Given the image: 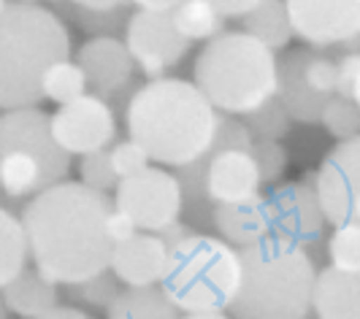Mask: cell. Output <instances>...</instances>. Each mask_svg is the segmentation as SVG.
<instances>
[{
    "label": "cell",
    "instance_id": "cell-1",
    "mask_svg": "<svg viewBox=\"0 0 360 319\" xmlns=\"http://www.w3.org/2000/svg\"><path fill=\"white\" fill-rule=\"evenodd\" d=\"M111 200L82 181H63L22 209L30 263L49 282L79 284L106 273L114 241L108 235Z\"/></svg>",
    "mask_w": 360,
    "mask_h": 319
},
{
    "label": "cell",
    "instance_id": "cell-2",
    "mask_svg": "<svg viewBox=\"0 0 360 319\" xmlns=\"http://www.w3.org/2000/svg\"><path fill=\"white\" fill-rule=\"evenodd\" d=\"M127 138L144 146L149 160L187 168L214 146L219 111L184 79H155L133 92L125 111Z\"/></svg>",
    "mask_w": 360,
    "mask_h": 319
},
{
    "label": "cell",
    "instance_id": "cell-3",
    "mask_svg": "<svg viewBox=\"0 0 360 319\" xmlns=\"http://www.w3.org/2000/svg\"><path fill=\"white\" fill-rule=\"evenodd\" d=\"M68 54L71 38L54 11L8 3L0 11V108L36 106L46 71Z\"/></svg>",
    "mask_w": 360,
    "mask_h": 319
},
{
    "label": "cell",
    "instance_id": "cell-4",
    "mask_svg": "<svg viewBox=\"0 0 360 319\" xmlns=\"http://www.w3.org/2000/svg\"><path fill=\"white\" fill-rule=\"evenodd\" d=\"M317 284V266L304 247L282 238H266L241 249V287L233 319H307Z\"/></svg>",
    "mask_w": 360,
    "mask_h": 319
},
{
    "label": "cell",
    "instance_id": "cell-5",
    "mask_svg": "<svg viewBox=\"0 0 360 319\" xmlns=\"http://www.w3.org/2000/svg\"><path fill=\"white\" fill-rule=\"evenodd\" d=\"M193 76L217 111L250 117L276 98L279 60L250 33H222L200 49Z\"/></svg>",
    "mask_w": 360,
    "mask_h": 319
},
{
    "label": "cell",
    "instance_id": "cell-6",
    "mask_svg": "<svg viewBox=\"0 0 360 319\" xmlns=\"http://www.w3.org/2000/svg\"><path fill=\"white\" fill-rule=\"evenodd\" d=\"M160 287L181 314L228 311L241 287V252L219 235L193 233L171 249Z\"/></svg>",
    "mask_w": 360,
    "mask_h": 319
},
{
    "label": "cell",
    "instance_id": "cell-7",
    "mask_svg": "<svg viewBox=\"0 0 360 319\" xmlns=\"http://www.w3.org/2000/svg\"><path fill=\"white\" fill-rule=\"evenodd\" d=\"M71 155L54 141L52 117L38 106L0 114V190L36 197L68 181Z\"/></svg>",
    "mask_w": 360,
    "mask_h": 319
},
{
    "label": "cell",
    "instance_id": "cell-8",
    "mask_svg": "<svg viewBox=\"0 0 360 319\" xmlns=\"http://www.w3.org/2000/svg\"><path fill=\"white\" fill-rule=\"evenodd\" d=\"M336 95V60L320 49H290L279 60L276 100L290 119L320 122L325 106Z\"/></svg>",
    "mask_w": 360,
    "mask_h": 319
},
{
    "label": "cell",
    "instance_id": "cell-9",
    "mask_svg": "<svg viewBox=\"0 0 360 319\" xmlns=\"http://www.w3.org/2000/svg\"><path fill=\"white\" fill-rule=\"evenodd\" d=\"M114 209L125 214L139 233L165 230L179 222L184 211L179 178L152 165L136 176L120 178L114 190Z\"/></svg>",
    "mask_w": 360,
    "mask_h": 319
},
{
    "label": "cell",
    "instance_id": "cell-10",
    "mask_svg": "<svg viewBox=\"0 0 360 319\" xmlns=\"http://www.w3.org/2000/svg\"><path fill=\"white\" fill-rule=\"evenodd\" d=\"M271 233L290 244H298L309 252L325 235V211L317 197V174H309L307 181H288L276 187L269 197Z\"/></svg>",
    "mask_w": 360,
    "mask_h": 319
},
{
    "label": "cell",
    "instance_id": "cell-11",
    "mask_svg": "<svg viewBox=\"0 0 360 319\" xmlns=\"http://www.w3.org/2000/svg\"><path fill=\"white\" fill-rule=\"evenodd\" d=\"M292 36L311 49L360 38V0H285Z\"/></svg>",
    "mask_w": 360,
    "mask_h": 319
},
{
    "label": "cell",
    "instance_id": "cell-12",
    "mask_svg": "<svg viewBox=\"0 0 360 319\" xmlns=\"http://www.w3.org/2000/svg\"><path fill=\"white\" fill-rule=\"evenodd\" d=\"M317 197L330 225L360 222V136L328 152L317 171Z\"/></svg>",
    "mask_w": 360,
    "mask_h": 319
},
{
    "label": "cell",
    "instance_id": "cell-13",
    "mask_svg": "<svg viewBox=\"0 0 360 319\" xmlns=\"http://www.w3.org/2000/svg\"><path fill=\"white\" fill-rule=\"evenodd\" d=\"M52 136L68 155L103 152L117 138V119L108 100L98 95H82L79 100L60 106L52 114Z\"/></svg>",
    "mask_w": 360,
    "mask_h": 319
},
{
    "label": "cell",
    "instance_id": "cell-14",
    "mask_svg": "<svg viewBox=\"0 0 360 319\" xmlns=\"http://www.w3.org/2000/svg\"><path fill=\"white\" fill-rule=\"evenodd\" d=\"M125 46L136 68H141L149 82L162 79L165 68L176 65L187 54L190 41L179 36L174 27L171 14H155V11H136L127 19Z\"/></svg>",
    "mask_w": 360,
    "mask_h": 319
},
{
    "label": "cell",
    "instance_id": "cell-15",
    "mask_svg": "<svg viewBox=\"0 0 360 319\" xmlns=\"http://www.w3.org/2000/svg\"><path fill=\"white\" fill-rule=\"evenodd\" d=\"M76 63L87 76L92 95H98L103 100L108 95L122 92L133 82V71H136V63L127 52L125 41H117L111 36L90 38L79 49Z\"/></svg>",
    "mask_w": 360,
    "mask_h": 319
},
{
    "label": "cell",
    "instance_id": "cell-16",
    "mask_svg": "<svg viewBox=\"0 0 360 319\" xmlns=\"http://www.w3.org/2000/svg\"><path fill=\"white\" fill-rule=\"evenodd\" d=\"M171 249L158 233H136L122 244H114L111 273L125 287H155L162 282Z\"/></svg>",
    "mask_w": 360,
    "mask_h": 319
},
{
    "label": "cell",
    "instance_id": "cell-17",
    "mask_svg": "<svg viewBox=\"0 0 360 319\" xmlns=\"http://www.w3.org/2000/svg\"><path fill=\"white\" fill-rule=\"evenodd\" d=\"M212 228L219 233L222 241L231 247L241 249L257 247L260 241L271 238V211L269 200L263 195H255L244 203L231 206H214L212 211Z\"/></svg>",
    "mask_w": 360,
    "mask_h": 319
},
{
    "label": "cell",
    "instance_id": "cell-18",
    "mask_svg": "<svg viewBox=\"0 0 360 319\" xmlns=\"http://www.w3.org/2000/svg\"><path fill=\"white\" fill-rule=\"evenodd\" d=\"M311 311L317 319H360V273L317 271Z\"/></svg>",
    "mask_w": 360,
    "mask_h": 319
},
{
    "label": "cell",
    "instance_id": "cell-19",
    "mask_svg": "<svg viewBox=\"0 0 360 319\" xmlns=\"http://www.w3.org/2000/svg\"><path fill=\"white\" fill-rule=\"evenodd\" d=\"M0 298L8 314H17L22 319H38L49 314L54 306H60V289L46 276H41L36 268H25L14 282L0 289Z\"/></svg>",
    "mask_w": 360,
    "mask_h": 319
},
{
    "label": "cell",
    "instance_id": "cell-20",
    "mask_svg": "<svg viewBox=\"0 0 360 319\" xmlns=\"http://www.w3.org/2000/svg\"><path fill=\"white\" fill-rule=\"evenodd\" d=\"M106 319H181V311L162 292L160 284L125 287L108 306Z\"/></svg>",
    "mask_w": 360,
    "mask_h": 319
},
{
    "label": "cell",
    "instance_id": "cell-21",
    "mask_svg": "<svg viewBox=\"0 0 360 319\" xmlns=\"http://www.w3.org/2000/svg\"><path fill=\"white\" fill-rule=\"evenodd\" d=\"M244 33L263 41L274 52L290 46V41L295 36H292V27H290L285 0H260V6L244 17Z\"/></svg>",
    "mask_w": 360,
    "mask_h": 319
},
{
    "label": "cell",
    "instance_id": "cell-22",
    "mask_svg": "<svg viewBox=\"0 0 360 319\" xmlns=\"http://www.w3.org/2000/svg\"><path fill=\"white\" fill-rule=\"evenodd\" d=\"M30 263V249L22 219L0 209V289L11 284Z\"/></svg>",
    "mask_w": 360,
    "mask_h": 319
},
{
    "label": "cell",
    "instance_id": "cell-23",
    "mask_svg": "<svg viewBox=\"0 0 360 319\" xmlns=\"http://www.w3.org/2000/svg\"><path fill=\"white\" fill-rule=\"evenodd\" d=\"M171 19L184 41H212L222 36V22H225V17L206 0H181L171 11Z\"/></svg>",
    "mask_w": 360,
    "mask_h": 319
},
{
    "label": "cell",
    "instance_id": "cell-24",
    "mask_svg": "<svg viewBox=\"0 0 360 319\" xmlns=\"http://www.w3.org/2000/svg\"><path fill=\"white\" fill-rule=\"evenodd\" d=\"M87 76L79 68V63L73 60H60L54 63L52 68L46 71L44 82H41V92L46 100H52L57 106H65V103H73L79 100L82 95H87Z\"/></svg>",
    "mask_w": 360,
    "mask_h": 319
},
{
    "label": "cell",
    "instance_id": "cell-25",
    "mask_svg": "<svg viewBox=\"0 0 360 319\" xmlns=\"http://www.w3.org/2000/svg\"><path fill=\"white\" fill-rule=\"evenodd\" d=\"M328 260L336 271L360 273V222L333 225L328 238Z\"/></svg>",
    "mask_w": 360,
    "mask_h": 319
},
{
    "label": "cell",
    "instance_id": "cell-26",
    "mask_svg": "<svg viewBox=\"0 0 360 319\" xmlns=\"http://www.w3.org/2000/svg\"><path fill=\"white\" fill-rule=\"evenodd\" d=\"M320 122L325 124V130L339 138V141H349L360 136V108L355 106L352 98H342V95H333L330 103L325 106L323 119Z\"/></svg>",
    "mask_w": 360,
    "mask_h": 319
},
{
    "label": "cell",
    "instance_id": "cell-27",
    "mask_svg": "<svg viewBox=\"0 0 360 319\" xmlns=\"http://www.w3.org/2000/svg\"><path fill=\"white\" fill-rule=\"evenodd\" d=\"M65 292L71 295L73 301L84 303V306H92V308L108 311V306L117 301V295H120L122 289H120V282H117L114 273H101V276L87 279V282L68 284Z\"/></svg>",
    "mask_w": 360,
    "mask_h": 319
},
{
    "label": "cell",
    "instance_id": "cell-28",
    "mask_svg": "<svg viewBox=\"0 0 360 319\" xmlns=\"http://www.w3.org/2000/svg\"><path fill=\"white\" fill-rule=\"evenodd\" d=\"M79 181L84 187H90L95 193H103L106 195L108 190H117L120 184V176L114 171V162H111V152L103 149V152H92V155H84L82 162H79Z\"/></svg>",
    "mask_w": 360,
    "mask_h": 319
},
{
    "label": "cell",
    "instance_id": "cell-29",
    "mask_svg": "<svg viewBox=\"0 0 360 319\" xmlns=\"http://www.w3.org/2000/svg\"><path fill=\"white\" fill-rule=\"evenodd\" d=\"M250 119V133H252L255 141H274V138H282L285 133H288V111L282 108V103L274 98L271 103L260 108V111H255L247 117Z\"/></svg>",
    "mask_w": 360,
    "mask_h": 319
},
{
    "label": "cell",
    "instance_id": "cell-30",
    "mask_svg": "<svg viewBox=\"0 0 360 319\" xmlns=\"http://www.w3.org/2000/svg\"><path fill=\"white\" fill-rule=\"evenodd\" d=\"M108 152H111V162H114V171L120 178L136 176L149 168V155L144 152V146H139L133 138L114 143Z\"/></svg>",
    "mask_w": 360,
    "mask_h": 319
},
{
    "label": "cell",
    "instance_id": "cell-31",
    "mask_svg": "<svg viewBox=\"0 0 360 319\" xmlns=\"http://www.w3.org/2000/svg\"><path fill=\"white\" fill-rule=\"evenodd\" d=\"M250 152H252L255 162L260 168L263 184L266 181H276V178L285 174V168H288V152L276 141H255Z\"/></svg>",
    "mask_w": 360,
    "mask_h": 319
},
{
    "label": "cell",
    "instance_id": "cell-32",
    "mask_svg": "<svg viewBox=\"0 0 360 319\" xmlns=\"http://www.w3.org/2000/svg\"><path fill=\"white\" fill-rule=\"evenodd\" d=\"M358 76H360V49L344 52L336 60V95L349 98L355 82H358Z\"/></svg>",
    "mask_w": 360,
    "mask_h": 319
},
{
    "label": "cell",
    "instance_id": "cell-33",
    "mask_svg": "<svg viewBox=\"0 0 360 319\" xmlns=\"http://www.w3.org/2000/svg\"><path fill=\"white\" fill-rule=\"evenodd\" d=\"M136 225L127 219L122 211H117L114 206H111V214H108V235H111V241L114 244H122L127 238H133L136 235Z\"/></svg>",
    "mask_w": 360,
    "mask_h": 319
},
{
    "label": "cell",
    "instance_id": "cell-34",
    "mask_svg": "<svg viewBox=\"0 0 360 319\" xmlns=\"http://www.w3.org/2000/svg\"><path fill=\"white\" fill-rule=\"evenodd\" d=\"M212 3L222 17H247L252 8L260 6V0H206Z\"/></svg>",
    "mask_w": 360,
    "mask_h": 319
},
{
    "label": "cell",
    "instance_id": "cell-35",
    "mask_svg": "<svg viewBox=\"0 0 360 319\" xmlns=\"http://www.w3.org/2000/svg\"><path fill=\"white\" fill-rule=\"evenodd\" d=\"M193 233H195V230H193L190 225H184V222H174V225H168V228H165V230H160L158 235L165 241V247L174 249V247H179L181 241H187Z\"/></svg>",
    "mask_w": 360,
    "mask_h": 319
},
{
    "label": "cell",
    "instance_id": "cell-36",
    "mask_svg": "<svg viewBox=\"0 0 360 319\" xmlns=\"http://www.w3.org/2000/svg\"><path fill=\"white\" fill-rule=\"evenodd\" d=\"M79 8L92 11V14H108V11H117L120 6H125L127 0H71Z\"/></svg>",
    "mask_w": 360,
    "mask_h": 319
},
{
    "label": "cell",
    "instance_id": "cell-37",
    "mask_svg": "<svg viewBox=\"0 0 360 319\" xmlns=\"http://www.w3.org/2000/svg\"><path fill=\"white\" fill-rule=\"evenodd\" d=\"M139 11H155V14H171L181 0H133Z\"/></svg>",
    "mask_w": 360,
    "mask_h": 319
},
{
    "label": "cell",
    "instance_id": "cell-38",
    "mask_svg": "<svg viewBox=\"0 0 360 319\" xmlns=\"http://www.w3.org/2000/svg\"><path fill=\"white\" fill-rule=\"evenodd\" d=\"M38 319H92L84 308H76V306H54L49 314Z\"/></svg>",
    "mask_w": 360,
    "mask_h": 319
},
{
    "label": "cell",
    "instance_id": "cell-39",
    "mask_svg": "<svg viewBox=\"0 0 360 319\" xmlns=\"http://www.w3.org/2000/svg\"><path fill=\"white\" fill-rule=\"evenodd\" d=\"M181 319H233L225 311H209V314H181Z\"/></svg>",
    "mask_w": 360,
    "mask_h": 319
},
{
    "label": "cell",
    "instance_id": "cell-40",
    "mask_svg": "<svg viewBox=\"0 0 360 319\" xmlns=\"http://www.w3.org/2000/svg\"><path fill=\"white\" fill-rule=\"evenodd\" d=\"M352 100H355V106L360 108V76H358V82H355V87H352V95H349Z\"/></svg>",
    "mask_w": 360,
    "mask_h": 319
},
{
    "label": "cell",
    "instance_id": "cell-41",
    "mask_svg": "<svg viewBox=\"0 0 360 319\" xmlns=\"http://www.w3.org/2000/svg\"><path fill=\"white\" fill-rule=\"evenodd\" d=\"M14 3H25V6H38V0H14Z\"/></svg>",
    "mask_w": 360,
    "mask_h": 319
},
{
    "label": "cell",
    "instance_id": "cell-42",
    "mask_svg": "<svg viewBox=\"0 0 360 319\" xmlns=\"http://www.w3.org/2000/svg\"><path fill=\"white\" fill-rule=\"evenodd\" d=\"M6 6H8V0H0V11H3V8H6Z\"/></svg>",
    "mask_w": 360,
    "mask_h": 319
}]
</instances>
